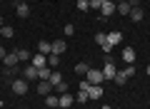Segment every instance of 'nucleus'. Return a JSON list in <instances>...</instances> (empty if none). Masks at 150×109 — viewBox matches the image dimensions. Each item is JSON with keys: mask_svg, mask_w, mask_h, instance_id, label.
Listing matches in <instances>:
<instances>
[{"mask_svg": "<svg viewBox=\"0 0 150 109\" xmlns=\"http://www.w3.org/2000/svg\"><path fill=\"white\" fill-rule=\"evenodd\" d=\"M15 15H18V17H28V15H30V5H28V3H18Z\"/></svg>", "mask_w": 150, "mask_h": 109, "instance_id": "12", "label": "nucleus"}, {"mask_svg": "<svg viewBox=\"0 0 150 109\" xmlns=\"http://www.w3.org/2000/svg\"><path fill=\"white\" fill-rule=\"evenodd\" d=\"M120 42H123V32H108V45L110 47L120 45Z\"/></svg>", "mask_w": 150, "mask_h": 109, "instance_id": "11", "label": "nucleus"}, {"mask_svg": "<svg viewBox=\"0 0 150 109\" xmlns=\"http://www.w3.org/2000/svg\"><path fill=\"white\" fill-rule=\"evenodd\" d=\"M48 82L53 84V89H55V87H58L60 82H63V77H60V72H55V69H53V74H50V79H48Z\"/></svg>", "mask_w": 150, "mask_h": 109, "instance_id": "19", "label": "nucleus"}, {"mask_svg": "<svg viewBox=\"0 0 150 109\" xmlns=\"http://www.w3.org/2000/svg\"><path fill=\"white\" fill-rule=\"evenodd\" d=\"M115 74H118V69H115V65H112L110 55H105V67H103V77H105V79H115Z\"/></svg>", "mask_w": 150, "mask_h": 109, "instance_id": "1", "label": "nucleus"}, {"mask_svg": "<svg viewBox=\"0 0 150 109\" xmlns=\"http://www.w3.org/2000/svg\"><path fill=\"white\" fill-rule=\"evenodd\" d=\"M115 10H118L120 15H130V10H133V5H130V3H120V5L115 8Z\"/></svg>", "mask_w": 150, "mask_h": 109, "instance_id": "17", "label": "nucleus"}, {"mask_svg": "<svg viewBox=\"0 0 150 109\" xmlns=\"http://www.w3.org/2000/svg\"><path fill=\"white\" fill-rule=\"evenodd\" d=\"M3 25H5V20H3V15H0V27H3Z\"/></svg>", "mask_w": 150, "mask_h": 109, "instance_id": "35", "label": "nucleus"}, {"mask_svg": "<svg viewBox=\"0 0 150 109\" xmlns=\"http://www.w3.org/2000/svg\"><path fill=\"white\" fill-rule=\"evenodd\" d=\"M112 12H115V3H112V0H105V3H103V8H100V20H108V17L112 15Z\"/></svg>", "mask_w": 150, "mask_h": 109, "instance_id": "4", "label": "nucleus"}, {"mask_svg": "<svg viewBox=\"0 0 150 109\" xmlns=\"http://www.w3.org/2000/svg\"><path fill=\"white\" fill-rule=\"evenodd\" d=\"M3 62H5V67H18V62H20V60H18V52L5 55V60H3Z\"/></svg>", "mask_w": 150, "mask_h": 109, "instance_id": "13", "label": "nucleus"}, {"mask_svg": "<svg viewBox=\"0 0 150 109\" xmlns=\"http://www.w3.org/2000/svg\"><path fill=\"white\" fill-rule=\"evenodd\" d=\"M5 55H8V52H5V47L0 45V60H5Z\"/></svg>", "mask_w": 150, "mask_h": 109, "instance_id": "34", "label": "nucleus"}, {"mask_svg": "<svg viewBox=\"0 0 150 109\" xmlns=\"http://www.w3.org/2000/svg\"><path fill=\"white\" fill-rule=\"evenodd\" d=\"M38 52H40V55H50V42H48V40H40V45H38Z\"/></svg>", "mask_w": 150, "mask_h": 109, "instance_id": "18", "label": "nucleus"}, {"mask_svg": "<svg viewBox=\"0 0 150 109\" xmlns=\"http://www.w3.org/2000/svg\"><path fill=\"white\" fill-rule=\"evenodd\" d=\"M23 79H25V82H35V79H38V67H33V65L25 67V69H23Z\"/></svg>", "mask_w": 150, "mask_h": 109, "instance_id": "7", "label": "nucleus"}, {"mask_svg": "<svg viewBox=\"0 0 150 109\" xmlns=\"http://www.w3.org/2000/svg\"><path fill=\"white\" fill-rule=\"evenodd\" d=\"M55 89H58L60 94H65V92H68V82H65V79H63V82H60V84H58V87H55Z\"/></svg>", "mask_w": 150, "mask_h": 109, "instance_id": "31", "label": "nucleus"}, {"mask_svg": "<svg viewBox=\"0 0 150 109\" xmlns=\"http://www.w3.org/2000/svg\"><path fill=\"white\" fill-rule=\"evenodd\" d=\"M148 20H150V12H148Z\"/></svg>", "mask_w": 150, "mask_h": 109, "instance_id": "39", "label": "nucleus"}, {"mask_svg": "<svg viewBox=\"0 0 150 109\" xmlns=\"http://www.w3.org/2000/svg\"><path fill=\"white\" fill-rule=\"evenodd\" d=\"M112 82L118 84V87H123V84H125V82H128V77H125V74H123V72H118V74H115V79H112Z\"/></svg>", "mask_w": 150, "mask_h": 109, "instance_id": "22", "label": "nucleus"}, {"mask_svg": "<svg viewBox=\"0 0 150 109\" xmlns=\"http://www.w3.org/2000/svg\"><path fill=\"white\" fill-rule=\"evenodd\" d=\"M143 17H145V12H143V8H140V5L130 10V20H133V22H140Z\"/></svg>", "mask_w": 150, "mask_h": 109, "instance_id": "14", "label": "nucleus"}, {"mask_svg": "<svg viewBox=\"0 0 150 109\" xmlns=\"http://www.w3.org/2000/svg\"><path fill=\"white\" fill-rule=\"evenodd\" d=\"M10 89H13L15 94H28V82H25L23 77H15V79L10 82Z\"/></svg>", "mask_w": 150, "mask_h": 109, "instance_id": "3", "label": "nucleus"}, {"mask_svg": "<svg viewBox=\"0 0 150 109\" xmlns=\"http://www.w3.org/2000/svg\"><path fill=\"white\" fill-rule=\"evenodd\" d=\"M30 65H33V67H38V69H40V67H48V57L38 52V55H33V57H30Z\"/></svg>", "mask_w": 150, "mask_h": 109, "instance_id": "6", "label": "nucleus"}, {"mask_svg": "<svg viewBox=\"0 0 150 109\" xmlns=\"http://www.w3.org/2000/svg\"><path fill=\"white\" fill-rule=\"evenodd\" d=\"M123 74H125V77L130 79V77H133V74H135V67H133V65H128V67L123 69Z\"/></svg>", "mask_w": 150, "mask_h": 109, "instance_id": "29", "label": "nucleus"}, {"mask_svg": "<svg viewBox=\"0 0 150 109\" xmlns=\"http://www.w3.org/2000/svg\"><path fill=\"white\" fill-rule=\"evenodd\" d=\"M73 94H60L58 97V107H63V109H68V107H73Z\"/></svg>", "mask_w": 150, "mask_h": 109, "instance_id": "10", "label": "nucleus"}, {"mask_svg": "<svg viewBox=\"0 0 150 109\" xmlns=\"http://www.w3.org/2000/svg\"><path fill=\"white\" fill-rule=\"evenodd\" d=\"M120 3H128V0H120Z\"/></svg>", "mask_w": 150, "mask_h": 109, "instance_id": "38", "label": "nucleus"}, {"mask_svg": "<svg viewBox=\"0 0 150 109\" xmlns=\"http://www.w3.org/2000/svg\"><path fill=\"white\" fill-rule=\"evenodd\" d=\"M78 10H80V12L90 10V0H78Z\"/></svg>", "mask_w": 150, "mask_h": 109, "instance_id": "25", "label": "nucleus"}, {"mask_svg": "<svg viewBox=\"0 0 150 109\" xmlns=\"http://www.w3.org/2000/svg\"><path fill=\"white\" fill-rule=\"evenodd\" d=\"M148 74H150V65H148Z\"/></svg>", "mask_w": 150, "mask_h": 109, "instance_id": "37", "label": "nucleus"}, {"mask_svg": "<svg viewBox=\"0 0 150 109\" xmlns=\"http://www.w3.org/2000/svg\"><path fill=\"white\" fill-rule=\"evenodd\" d=\"M95 42H98V45H105V42H108V32H98V35H95Z\"/></svg>", "mask_w": 150, "mask_h": 109, "instance_id": "24", "label": "nucleus"}, {"mask_svg": "<svg viewBox=\"0 0 150 109\" xmlns=\"http://www.w3.org/2000/svg\"><path fill=\"white\" fill-rule=\"evenodd\" d=\"M103 109H110V107H108V104H105V107H103Z\"/></svg>", "mask_w": 150, "mask_h": 109, "instance_id": "36", "label": "nucleus"}, {"mask_svg": "<svg viewBox=\"0 0 150 109\" xmlns=\"http://www.w3.org/2000/svg\"><path fill=\"white\" fill-rule=\"evenodd\" d=\"M58 62H60V55H48V67H58Z\"/></svg>", "mask_w": 150, "mask_h": 109, "instance_id": "20", "label": "nucleus"}, {"mask_svg": "<svg viewBox=\"0 0 150 109\" xmlns=\"http://www.w3.org/2000/svg\"><path fill=\"white\" fill-rule=\"evenodd\" d=\"M0 35H3V37H13V27L10 25H3V27H0Z\"/></svg>", "mask_w": 150, "mask_h": 109, "instance_id": "27", "label": "nucleus"}, {"mask_svg": "<svg viewBox=\"0 0 150 109\" xmlns=\"http://www.w3.org/2000/svg\"><path fill=\"white\" fill-rule=\"evenodd\" d=\"M65 50H68L65 40H53V42H50V55H63Z\"/></svg>", "mask_w": 150, "mask_h": 109, "instance_id": "5", "label": "nucleus"}, {"mask_svg": "<svg viewBox=\"0 0 150 109\" xmlns=\"http://www.w3.org/2000/svg\"><path fill=\"white\" fill-rule=\"evenodd\" d=\"M103 3H105V0H90V8H93V10H100Z\"/></svg>", "mask_w": 150, "mask_h": 109, "instance_id": "30", "label": "nucleus"}, {"mask_svg": "<svg viewBox=\"0 0 150 109\" xmlns=\"http://www.w3.org/2000/svg\"><path fill=\"white\" fill-rule=\"evenodd\" d=\"M50 92H53V84H50L48 79H40V82H38V94H45V97H48Z\"/></svg>", "mask_w": 150, "mask_h": 109, "instance_id": "9", "label": "nucleus"}, {"mask_svg": "<svg viewBox=\"0 0 150 109\" xmlns=\"http://www.w3.org/2000/svg\"><path fill=\"white\" fill-rule=\"evenodd\" d=\"M85 79H88V82H90V84H103V79H105V77H103V69H88V72H85Z\"/></svg>", "mask_w": 150, "mask_h": 109, "instance_id": "2", "label": "nucleus"}, {"mask_svg": "<svg viewBox=\"0 0 150 109\" xmlns=\"http://www.w3.org/2000/svg\"><path fill=\"white\" fill-rule=\"evenodd\" d=\"M65 35H75V25H70V22H68V25H65Z\"/></svg>", "mask_w": 150, "mask_h": 109, "instance_id": "33", "label": "nucleus"}, {"mask_svg": "<svg viewBox=\"0 0 150 109\" xmlns=\"http://www.w3.org/2000/svg\"><path fill=\"white\" fill-rule=\"evenodd\" d=\"M45 104H48V107H58V97H55V94H48V97H45Z\"/></svg>", "mask_w": 150, "mask_h": 109, "instance_id": "26", "label": "nucleus"}, {"mask_svg": "<svg viewBox=\"0 0 150 109\" xmlns=\"http://www.w3.org/2000/svg\"><path fill=\"white\" fill-rule=\"evenodd\" d=\"M50 74H53V67H40L38 69V79H50Z\"/></svg>", "mask_w": 150, "mask_h": 109, "instance_id": "16", "label": "nucleus"}, {"mask_svg": "<svg viewBox=\"0 0 150 109\" xmlns=\"http://www.w3.org/2000/svg\"><path fill=\"white\" fill-rule=\"evenodd\" d=\"M103 94H105V92H103L100 84H90V89H88V99H100Z\"/></svg>", "mask_w": 150, "mask_h": 109, "instance_id": "8", "label": "nucleus"}, {"mask_svg": "<svg viewBox=\"0 0 150 109\" xmlns=\"http://www.w3.org/2000/svg\"><path fill=\"white\" fill-rule=\"evenodd\" d=\"M30 57H33V55H30L28 50H18V60H20V62H28Z\"/></svg>", "mask_w": 150, "mask_h": 109, "instance_id": "21", "label": "nucleus"}, {"mask_svg": "<svg viewBox=\"0 0 150 109\" xmlns=\"http://www.w3.org/2000/svg\"><path fill=\"white\" fill-rule=\"evenodd\" d=\"M75 102H78V104H85V102H88V92H80V89H78V97H75Z\"/></svg>", "mask_w": 150, "mask_h": 109, "instance_id": "28", "label": "nucleus"}, {"mask_svg": "<svg viewBox=\"0 0 150 109\" xmlns=\"http://www.w3.org/2000/svg\"><path fill=\"white\" fill-rule=\"evenodd\" d=\"M88 69H90V67H88L85 62H78V65H75V74H85Z\"/></svg>", "mask_w": 150, "mask_h": 109, "instance_id": "23", "label": "nucleus"}, {"mask_svg": "<svg viewBox=\"0 0 150 109\" xmlns=\"http://www.w3.org/2000/svg\"><path fill=\"white\" fill-rule=\"evenodd\" d=\"M78 89H80V92H88V89H90V82H88V79H83V82H80V87H78Z\"/></svg>", "mask_w": 150, "mask_h": 109, "instance_id": "32", "label": "nucleus"}, {"mask_svg": "<svg viewBox=\"0 0 150 109\" xmlns=\"http://www.w3.org/2000/svg\"><path fill=\"white\" fill-rule=\"evenodd\" d=\"M123 60H125L128 65L135 62V50H133V47H125V50H123Z\"/></svg>", "mask_w": 150, "mask_h": 109, "instance_id": "15", "label": "nucleus"}]
</instances>
